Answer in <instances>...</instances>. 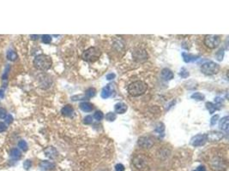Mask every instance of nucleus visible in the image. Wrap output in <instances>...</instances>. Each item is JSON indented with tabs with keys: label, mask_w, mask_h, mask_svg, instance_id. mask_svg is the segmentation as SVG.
<instances>
[{
	"label": "nucleus",
	"mask_w": 229,
	"mask_h": 171,
	"mask_svg": "<svg viewBox=\"0 0 229 171\" xmlns=\"http://www.w3.org/2000/svg\"><path fill=\"white\" fill-rule=\"evenodd\" d=\"M52 64V61L51 57L45 54H40L35 57L34 60V65L36 69L40 70H48Z\"/></svg>",
	"instance_id": "obj_1"
},
{
	"label": "nucleus",
	"mask_w": 229,
	"mask_h": 171,
	"mask_svg": "<svg viewBox=\"0 0 229 171\" xmlns=\"http://www.w3.org/2000/svg\"><path fill=\"white\" fill-rule=\"evenodd\" d=\"M147 90V84L142 80H137L131 83L128 87V93L133 97L142 95Z\"/></svg>",
	"instance_id": "obj_2"
},
{
	"label": "nucleus",
	"mask_w": 229,
	"mask_h": 171,
	"mask_svg": "<svg viewBox=\"0 0 229 171\" xmlns=\"http://www.w3.org/2000/svg\"><path fill=\"white\" fill-rule=\"evenodd\" d=\"M101 55V51L98 47H90L88 50H86L82 55V57L84 61L89 62H94L97 61L99 59V57Z\"/></svg>",
	"instance_id": "obj_3"
},
{
	"label": "nucleus",
	"mask_w": 229,
	"mask_h": 171,
	"mask_svg": "<svg viewBox=\"0 0 229 171\" xmlns=\"http://www.w3.org/2000/svg\"><path fill=\"white\" fill-rule=\"evenodd\" d=\"M200 69L206 75H213L220 71V65L213 61H207L201 65Z\"/></svg>",
	"instance_id": "obj_4"
},
{
	"label": "nucleus",
	"mask_w": 229,
	"mask_h": 171,
	"mask_svg": "<svg viewBox=\"0 0 229 171\" xmlns=\"http://www.w3.org/2000/svg\"><path fill=\"white\" fill-rule=\"evenodd\" d=\"M204 45L210 49H214L220 46L221 39L219 35H214V34H209L204 37Z\"/></svg>",
	"instance_id": "obj_5"
},
{
	"label": "nucleus",
	"mask_w": 229,
	"mask_h": 171,
	"mask_svg": "<svg viewBox=\"0 0 229 171\" xmlns=\"http://www.w3.org/2000/svg\"><path fill=\"white\" fill-rule=\"evenodd\" d=\"M132 56L135 61L137 62H143L148 59V53L143 49H137L132 52Z\"/></svg>",
	"instance_id": "obj_6"
},
{
	"label": "nucleus",
	"mask_w": 229,
	"mask_h": 171,
	"mask_svg": "<svg viewBox=\"0 0 229 171\" xmlns=\"http://www.w3.org/2000/svg\"><path fill=\"white\" fill-rule=\"evenodd\" d=\"M207 140H208L206 134H198L191 139V145L195 147L202 146L206 143Z\"/></svg>",
	"instance_id": "obj_7"
},
{
	"label": "nucleus",
	"mask_w": 229,
	"mask_h": 171,
	"mask_svg": "<svg viewBox=\"0 0 229 171\" xmlns=\"http://www.w3.org/2000/svg\"><path fill=\"white\" fill-rule=\"evenodd\" d=\"M154 142L149 137H141L138 140V145L144 148H150L153 145Z\"/></svg>",
	"instance_id": "obj_8"
},
{
	"label": "nucleus",
	"mask_w": 229,
	"mask_h": 171,
	"mask_svg": "<svg viewBox=\"0 0 229 171\" xmlns=\"http://www.w3.org/2000/svg\"><path fill=\"white\" fill-rule=\"evenodd\" d=\"M206 135H207V140H210V141H219L221 139L223 138V134L220 133L218 131L210 132L209 134H208Z\"/></svg>",
	"instance_id": "obj_9"
},
{
	"label": "nucleus",
	"mask_w": 229,
	"mask_h": 171,
	"mask_svg": "<svg viewBox=\"0 0 229 171\" xmlns=\"http://www.w3.org/2000/svg\"><path fill=\"white\" fill-rule=\"evenodd\" d=\"M55 167V164L49 161H42L40 163V168L41 171H48L52 170Z\"/></svg>",
	"instance_id": "obj_10"
},
{
	"label": "nucleus",
	"mask_w": 229,
	"mask_h": 171,
	"mask_svg": "<svg viewBox=\"0 0 229 171\" xmlns=\"http://www.w3.org/2000/svg\"><path fill=\"white\" fill-rule=\"evenodd\" d=\"M229 117L227 116L225 117H223L222 119H221L220 123H219V127L222 131H228L229 127Z\"/></svg>",
	"instance_id": "obj_11"
},
{
	"label": "nucleus",
	"mask_w": 229,
	"mask_h": 171,
	"mask_svg": "<svg viewBox=\"0 0 229 171\" xmlns=\"http://www.w3.org/2000/svg\"><path fill=\"white\" fill-rule=\"evenodd\" d=\"M128 109L127 105L124 103H118L115 105L114 106V109H115V112L118 113V114H124L126 112V110Z\"/></svg>",
	"instance_id": "obj_12"
},
{
	"label": "nucleus",
	"mask_w": 229,
	"mask_h": 171,
	"mask_svg": "<svg viewBox=\"0 0 229 171\" xmlns=\"http://www.w3.org/2000/svg\"><path fill=\"white\" fill-rule=\"evenodd\" d=\"M44 152H45V154H46V156H48V157H50V158H55V157L58 156L57 150H56L54 147H52V146H50V147L45 149Z\"/></svg>",
	"instance_id": "obj_13"
},
{
	"label": "nucleus",
	"mask_w": 229,
	"mask_h": 171,
	"mask_svg": "<svg viewBox=\"0 0 229 171\" xmlns=\"http://www.w3.org/2000/svg\"><path fill=\"white\" fill-rule=\"evenodd\" d=\"M173 73L169 69H163L161 71V77L166 80H170L173 78Z\"/></svg>",
	"instance_id": "obj_14"
},
{
	"label": "nucleus",
	"mask_w": 229,
	"mask_h": 171,
	"mask_svg": "<svg viewBox=\"0 0 229 171\" xmlns=\"http://www.w3.org/2000/svg\"><path fill=\"white\" fill-rule=\"evenodd\" d=\"M182 56H183L184 61L185 62H194L196 60L198 59V56H194V55H191V54H188L186 52H183L182 53Z\"/></svg>",
	"instance_id": "obj_15"
},
{
	"label": "nucleus",
	"mask_w": 229,
	"mask_h": 171,
	"mask_svg": "<svg viewBox=\"0 0 229 171\" xmlns=\"http://www.w3.org/2000/svg\"><path fill=\"white\" fill-rule=\"evenodd\" d=\"M112 87L111 85H107L105 87H103L101 91V98H108L112 95Z\"/></svg>",
	"instance_id": "obj_16"
},
{
	"label": "nucleus",
	"mask_w": 229,
	"mask_h": 171,
	"mask_svg": "<svg viewBox=\"0 0 229 171\" xmlns=\"http://www.w3.org/2000/svg\"><path fill=\"white\" fill-rule=\"evenodd\" d=\"M79 106H80V109L84 112H90V111H92V109H94L93 105L89 103V102H82V103L80 104Z\"/></svg>",
	"instance_id": "obj_17"
},
{
	"label": "nucleus",
	"mask_w": 229,
	"mask_h": 171,
	"mask_svg": "<svg viewBox=\"0 0 229 171\" xmlns=\"http://www.w3.org/2000/svg\"><path fill=\"white\" fill-rule=\"evenodd\" d=\"M73 111H74V109L71 105H65L61 109V113L65 116H71L72 115Z\"/></svg>",
	"instance_id": "obj_18"
},
{
	"label": "nucleus",
	"mask_w": 229,
	"mask_h": 171,
	"mask_svg": "<svg viewBox=\"0 0 229 171\" xmlns=\"http://www.w3.org/2000/svg\"><path fill=\"white\" fill-rule=\"evenodd\" d=\"M205 105H206V108L209 109V111L210 114H213V113H214L215 110L218 109L215 107V105H214V104L211 103V102H207Z\"/></svg>",
	"instance_id": "obj_19"
},
{
	"label": "nucleus",
	"mask_w": 229,
	"mask_h": 171,
	"mask_svg": "<svg viewBox=\"0 0 229 171\" xmlns=\"http://www.w3.org/2000/svg\"><path fill=\"white\" fill-rule=\"evenodd\" d=\"M10 156L14 159H19L21 158V152L18 149H12L11 152H10Z\"/></svg>",
	"instance_id": "obj_20"
},
{
	"label": "nucleus",
	"mask_w": 229,
	"mask_h": 171,
	"mask_svg": "<svg viewBox=\"0 0 229 171\" xmlns=\"http://www.w3.org/2000/svg\"><path fill=\"white\" fill-rule=\"evenodd\" d=\"M7 58L10 61H15L17 58V54L15 53L14 51H9L7 52Z\"/></svg>",
	"instance_id": "obj_21"
},
{
	"label": "nucleus",
	"mask_w": 229,
	"mask_h": 171,
	"mask_svg": "<svg viewBox=\"0 0 229 171\" xmlns=\"http://www.w3.org/2000/svg\"><path fill=\"white\" fill-rule=\"evenodd\" d=\"M191 98H193V99H196V100H198V101H202V100L204 99L205 97H204L203 94L200 93H193L191 96Z\"/></svg>",
	"instance_id": "obj_22"
},
{
	"label": "nucleus",
	"mask_w": 229,
	"mask_h": 171,
	"mask_svg": "<svg viewBox=\"0 0 229 171\" xmlns=\"http://www.w3.org/2000/svg\"><path fill=\"white\" fill-rule=\"evenodd\" d=\"M18 147L23 152H26L28 150V144L25 140H20L18 143Z\"/></svg>",
	"instance_id": "obj_23"
},
{
	"label": "nucleus",
	"mask_w": 229,
	"mask_h": 171,
	"mask_svg": "<svg viewBox=\"0 0 229 171\" xmlns=\"http://www.w3.org/2000/svg\"><path fill=\"white\" fill-rule=\"evenodd\" d=\"M95 93H96L95 89L93 88V87H90V88H89V89L86 90L85 95H86L87 98H92V97H94V96L95 95Z\"/></svg>",
	"instance_id": "obj_24"
},
{
	"label": "nucleus",
	"mask_w": 229,
	"mask_h": 171,
	"mask_svg": "<svg viewBox=\"0 0 229 171\" xmlns=\"http://www.w3.org/2000/svg\"><path fill=\"white\" fill-rule=\"evenodd\" d=\"M116 114L115 113H113V112H108L107 115H106V119H107V121H109V122H113V121H115V119H116Z\"/></svg>",
	"instance_id": "obj_25"
},
{
	"label": "nucleus",
	"mask_w": 229,
	"mask_h": 171,
	"mask_svg": "<svg viewBox=\"0 0 229 171\" xmlns=\"http://www.w3.org/2000/svg\"><path fill=\"white\" fill-rule=\"evenodd\" d=\"M41 39H42V42H43V43L49 44V43H51V41H52V36H51V35H48V34H44V35H42V37H41Z\"/></svg>",
	"instance_id": "obj_26"
},
{
	"label": "nucleus",
	"mask_w": 229,
	"mask_h": 171,
	"mask_svg": "<svg viewBox=\"0 0 229 171\" xmlns=\"http://www.w3.org/2000/svg\"><path fill=\"white\" fill-rule=\"evenodd\" d=\"M94 117L95 120H97V121H101V120L103 119L104 115H103V113H102L101 111H99V110H98V111H96V112L94 113Z\"/></svg>",
	"instance_id": "obj_27"
},
{
	"label": "nucleus",
	"mask_w": 229,
	"mask_h": 171,
	"mask_svg": "<svg viewBox=\"0 0 229 171\" xmlns=\"http://www.w3.org/2000/svg\"><path fill=\"white\" fill-rule=\"evenodd\" d=\"M164 130H165V126H164V124L162 123H159V124L157 125V127H155V131L158 134H162L164 132Z\"/></svg>",
	"instance_id": "obj_28"
},
{
	"label": "nucleus",
	"mask_w": 229,
	"mask_h": 171,
	"mask_svg": "<svg viewBox=\"0 0 229 171\" xmlns=\"http://www.w3.org/2000/svg\"><path fill=\"white\" fill-rule=\"evenodd\" d=\"M189 72H188V70L185 69V68H182L181 69V70H180V72H179V76H181L182 78H187L188 76H189Z\"/></svg>",
	"instance_id": "obj_29"
},
{
	"label": "nucleus",
	"mask_w": 229,
	"mask_h": 171,
	"mask_svg": "<svg viewBox=\"0 0 229 171\" xmlns=\"http://www.w3.org/2000/svg\"><path fill=\"white\" fill-rule=\"evenodd\" d=\"M223 57H224V50H223V49H221V50L217 52L216 57H217V59H218L219 61H222Z\"/></svg>",
	"instance_id": "obj_30"
},
{
	"label": "nucleus",
	"mask_w": 229,
	"mask_h": 171,
	"mask_svg": "<svg viewBox=\"0 0 229 171\" xmlns=\"http://www.w3.org/2000/svg\"><path fill=\"white\" fill-rule=\"evenodd\" d=\"M92 123H93V117H92L91 116H87L84 117L83 123H85V124H91Z\"/></svg>",
	"instance_id": "obj_31"
},
{
	"label": "nucleus",
	"mask_w": 229,
	"mask_h": 171,
	"mask_svg": "<svg viewBox=\"0 0 229 171\" xmlns=\"http://www.w3.org/2000/svg\"><path fill=\"white\" fill-rule=\"evenodd\" d=\"M31 166H32V162H31L30 160H26L24 162V163H23V168L25 170H29L31 168Z\"/></svg>",
	"instance_id": "obj_32"
},
{
	"label": "nucleus",
	"mask_w": 229,
	"mask_h": 171,
	"mask_svg": "<svg viewBox=\"0 0 229 171\" xmlns=\"http://www.w3.org/2000/svg\"><path fill=\"white\" fill-rule=\"evenodd\" d=\"M6 115H7L6 109H3V108H0V119H3V118L6 117Z\"/></svg>",
	"instance_id": "obj_33"
},
{
	"label": "nucleus",
	"mask_w": 229,
	"mask_h": 171,
	"mask_svg": "<svg viewBox=\"0 0 229 171\" xmlns=\"http://www.w3.org/2000/svg\"><path fill=\"white\" fill-rule=\"evenodd\" d=\"M115 170L116 171H124V166L122 163H118L115 165Z\"/></svg>",
	"instance_id": "obj_34"
},
{
	"label": "nucleus",
	"mask_w": 229,
	"mask_h": 171,
	"mask_svg": "<svg viewBox=\"0 0 229 171\" xmlns=\"http://www.w3.org/2000/svg\"><path fill=\"white\" fill-rule=\"evenodd\" d=\"M218 119H219V115H215V116H214L211 118V121H210V124H211V126H214V125L216 123V122H217Z\"/></svg>",
	"instance_id": "obj_35"
},
{
	"label": "nucleus",
	"mask_w": 229,
	"mask_h": 171,
	"mask_svg": "<svg viewBox=\"0 0 229 171\" xmlns=\"http://www.w3.org/2000/svg\"><path fill=\"white\" fill-rule=\"evenodd\" d=\"M5 122H6L7 124H10V123L13 122V117H12V116H11V115H8L7 117H6Z\"/></svg>",
	"instance_id": "obj_36"
},
{
	"label": "nucleus",
	"mask_w": 229,
	"mask_h": 171,
	"mask_svg": "<svg viewBox=\"0 0 229 171\" xmlns=\"http://www.w3.org/2000/svg\"><path fill=\"white\" fill-rule=\"evenodd\" d=\"M6 129H7V127H6L5 123H0V133L5 131Z\"/></svg>",
	"instance_id": "obj_37"
},
{
	"label": "nucleus",
	"mask_w": 229,
	"mask_h": 171,
	"mask_svg": "<svg viewBox=\"0 0 229 171\" xmlns=\"http://www.w3.org/2000/svg\"><path fill=\"white\" fill-rule=\"evenodd\" d=\"M115 74H108L107 75V80H112V79H114L115 78Z\"/></svg>",
	"instance_id": "obj_38"
},
{
	"label": "nucleus",
	"mask_w": 229,
	"mask_h": 171,
	"mask_svg": "<svg viewBox=\"0 0 229 171\" xmlns=\"http://www.w3.org/2000/svg\"><path fill=\"white\" fill-rule=\"evenodd\" d=\"M194 171H206V169L204 166H199L197 170H195Z\"/></svg>",
	"instance_id": "obj_39"
},
{
	"label": "nucleus",
	"mask_w": 229,
	"mask_h": 171,
	"mask_svg": "<svg viewBox=\"0 0 229 171\" xmlns=\"http://www.w3.org/2000/svg\"><path fill=\"white\" fill-rule=\"evenodd\" d=\"M30 37L32 38V39H37L39 35H30Z\"/></svg>",
	"instance_id": "obj_40"
},
{
	"label": "nucleus",
	"mask_w": 229,
	"mask_h": 171,
	"mask_svg": "<svg viewBox=\"0 0 229 171\" xmlns=\"http://www.w3.org/2000/svg\"><path fill=\"white\" fill-rule=\"evenodd\" d=\"M0 95H1V97L3 96V92H2V91H0Z\"/></svg>",
	"instance_id": "obj_41"
}]
</instances>
